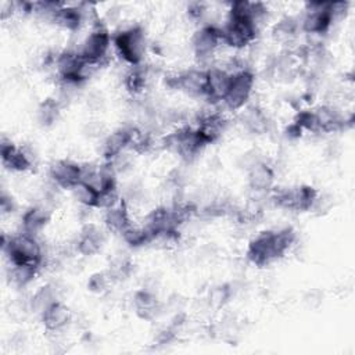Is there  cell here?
Returning <instances> with one entry per match:
<instances>
[{"instance_id":"obj_1","label":"cell","mask_w":355,"mask_h":355,"mask_svg":"<svg viewBox=\"0 0 355 355\" xmlns=\"http://www.w3.org/2000/svg\"><path fill=\"white\" fill-rule=\"evenodd\" d=\"M294 241L295 232L291 227L277 232H262L254 240H251L247 257L254 265L265 266L283 257Z\"/></svg>"},{"instance_id":"obj_2","label":"cell","mask_w":355,"mask_h":355,"mask_svg":"<svg viewBox=\"0 0 355 355\" xmlns=\"http://www.w3.org/2000/svg\"><path fill=\"white\" fill-rule=\"evenodd\" d=\"M1 248L7 254L12 265H18V263L40 265L43 259L42 245L39 244L36 236H32L25 232L10 239L3 236Z\"/></svg>"},{"instance_id":"obj_3","label":"cell","mask_w":355,"mask_h":355,"mask_svg":"<svg viewBox=\"0 0 355 355\" xmlns=\"http://www.w3.org/2000/svg\"><path fill=\"white\" fill-rule=\"evenodd\" d=\"M164 147L171 153H176L186 161L196 158L200 151L207 146L197 129L180 128L164 137Z\"/></svg>"},{"instance_id":"obj_4","label":"cell","mask_w":355,"mask_h":355,"mask_svg":"<svg viewBox=\"0 0 355 355\" xmlns=\"http://www.w3.org/2000/svg\"><path fill=\"white\" fill-rule=\"evenodd\" d=\"M114 44L119 55L132 67L139 65L146 53L147 42L141 26H132L119 32L114 37Z\"/></svg>"},{"instance_id":"obj_5","label":"cell","mask_w":355,"mask_h":355,"mask_svg":"<svg viewBox=\"0 0 355 355\" xmlns=\"http://www.w3.org/2000/svg\"><path fill=\"white\" fill-rule=\"evenodd\" d=\"M318 197V191L309 186H298V187H287L277 190L272 200L280 208L293 209V211H308L312 208L315 200Z\"/></svg>"},{"instance_id":"obj_6","label":"cell","mask_w":355,"mask_h":355,"mask_svg":"<svg viewBox=\"0 0 355 355\" xmlns=\"http://www.w3.org/2000/svg\"><path fill=\"white\" fill-rule=\"evenodd\" d=\"M254 73L250 69H243L232 75L230 86L223 103L230 110L241 108L250 98L254 87Z\"/></svg>"},{"instance_id":"obj_7","label":"cell","mask_w":355,"mask_h":355,"mask_svg":"<svg viewBox=\"0 0 355 355\" xmlns=\"http://www.w3.org/2000/svg\"><path fill=\"white\" fill-rule=\"evenodd\" d=\"M220 31L222 42H225L230 47L241 49L255 40L258 28L248 19L230 18L227 25Z\"/></svg>"},{"instance_id":"obj_8","label":"cell","mask_w":355,"mask_h":355,"mask_svg":"<svg viewBox=\"0 0 355 355\" xmlns=\"http://www.w3.org/2000/svg\"><path fill=\"white\" fill-rule=\"evenodd\" d=\"M169 87L179 89L189 96H205L207 90V71L189 69L165 78Z\"/></svg>"},{"instance_id":"obj_9","label":"cell","mask_w":355,"mask_h":355,"mask_svg":"<svg viewBox=\"0 0 355 355\" xmlns=\"http://www.w3.org/2000/svg\"><path fill=\"white\" fill-rule=\"evenodd\" d=\"M110 42L111 37L107 29L101 25H97V28L85 39L78 53L86 61L101 64V61L107 55Z\"/></svg>"},{"instance_id":"obj_10","label":"cell","mask_w":355,"mask_h":355,"mask_svg":"<svg viewBox=\"0 0 355 355\" xmlns=\"http://www.w3.org/2000/svg\"><path fill=\"white\" fill-rule=\"evenodd\" d=\"M333 19L331 3H309L308 11L302 19V31L312 35L324 33Z\"/></svg>"},{"instance_id":"obj_11","label":"cell","mask_w":355,"mask_h":355,"mask_svg":"<svg viewBox=\"0 0 355 355\" xmlns=\"http://www.w3.org/2000/svg\"><path fill=\"white\" fill-rule=\"evenodd\" d=\"M222 40V31L215 26H204L193 36V50L196 57L204 62L212 58L219 42Z\"/></svg>"},{"instance_id":"obj_12","label":"cell","mask_w":355,"mask_h":355,"mask_svg":"<svg viewBox=\"0 0 355 355\" xmlns=\"http://www.w3.org/2000/svg\"><path fill=\"white\" fill-rule=\"evenodd\" d=\"M49 175L57 186L64 189H72L80 182V165L72 161L60 159L51 164Z\"/></svg>"},{"instance_id":"obj_13","label":"cell","mask_w":355,"mask_h":355,"mask_svg":"<svg viewBox=\"0 0 355 355\" xmlns=\"http://www.w3.org/2000/svg\"><path fill=\"white\" fill-rule=\"evenodd\" d=\"M230 79H232V73L227 69H222V68L208 69L205 97L212 103L223 101L230 86Z\"/></svg>"},{"instance_id":"obj_14","label":"cell","mask_w":355,"mask_h":355,"mask_svg":"<svg viewBox=\"0 0 355 355\" xmlns=\"http://www.w3.org/2000/svg\"><path fill=\"white\" fill-rule=\"evenodd\" d=\"M226 119L218 112H208L200 118L197 132L207 144L218 140L226 129Z\"/></svg>"},{"instance_id":"obj_15","label":"cell","mask_w":355,"mask_h":355,"mask_svg":"<svg viewBox=\"0 0 355 355\" xmlns=\"http://www.w3.org/2000/svg\"><path fill=\"white\" fill-rule=\"evenodd\" d=\"M1 161L3 165L17 172L28 171L33 165L24 148L15 147L11 141H7L6 139H3L1 141Z\"/></svg>"},{"instance_id":"obj_16","label":"cell","mask_w":355,"mask_h":355,"mask_svg":"<svg viewBox=\"0 0 355 355\" xmlns=\"http://www.w3.org/2000/svg\"><path fill=\"white\" fill-rule=\"evenodd\" d=\"M104 233L94 225L89 223L83 226L79 240L76 243V250L82 255H94L100 251L101 245L104 244Z\"/></svg>"},{"instance_id":"obj_17","label":"cell","mask_w":355,"mask_h":355,"mask_svg":"<svg viewBox=\"0 0 355 355\" xmlns=\"http://www.w3.org/2000/svg\"><path fill=\"white\" fill-rule=\"evenodd\" d=\"M133 136V128H121L108 135L103 144V154L110 161L119 153H122L126 147L130 146Z\"/></svg>"},{"instance_id":"obj_18","label":"cell","mask_w":355,"mask_h":355,"mask_svg":"<svg viewBox=\"0 0 355 355\" xmlns=\"http://www.w3.org/2000/svg\"><path fill=\"white\" fill-rule=\"evenodd\" d=\"M40 316L49 331H58L71 320V312L61 301L51 304Z\"/></svg>"},{"instance_id":"obj_19","label":"cell","mask_w":355,"mask_h":355,"mask_svg":"<svg viewBox=\"0 0 355 355\" xmlns=\"http://www.w3.org/2000/svg\"><path fill=\"white\" fill-rule=\"evenodd\" d=\"M273 169L262 161L257 162L248 169V183L255 191H268L273 184Z\"/></svg>"},{"instance_id":"obj_20","label":"cell","mask_w":355,"mask_h":355,"mask_svg":"<svg viewBox=\"0 0 355 355\" xmlns=\"http://www.w3.org/2000/svg\"><path fill=\"white\" fill-rule=\"evenodd\" d=\"M83 12H82V8L80 7H68V6H61L58 7L51 19L54 24L60 25L61 28L64 29H68V31H75L80 26L82 21H83Z\"/></svg>"},{"instance_id":"obj_21","label":"cell","mask_w":355,"mask_h":355,"mask_svg":"<svg viewBox=\"0 0 355 355\" xmlns=\"http://www.w3.org/2000/svg\"><path fill=\"white\" fill-rule=\"evenodd\" d=\"M104 222L110 230L122 234L130 226V220H129V215H128L125 202L116 204V205L105 209Z\"/></svg>"},{"instance_id":"obj_22","label":"cell","mask_w":355,"mask_h":355,"mask_svg":"<svg viewBox=\"0 0 355 355\" xmlns=\"http://www.w3.org/2000/svg\"><path fill=\"white\" fill-rule=\"evenodd\" d=\"M49 220V211L44 207H32L22 216L24 232L36 236Z\"/></svg>"},{"instance_id":"obj_23","label":"cell","mask_w":355,"mask_h":355,"mask_svg":"<svg viewBox=\"0 0 355 355\" xmlns=\"http://www.w3.org/2000/svg\"><path fill=\"white\" fill-rule=\"evenodd\" d=\"M58 301V290L54 284H46L40 287L31 298V309L37 313H43L51 304Z\"/></svg>"},{"instance_id":"obj_24","label":"cell","mask_w":355,"mask_h":355,"mask_svg":"<svg viewBox=\"0 0 355 355\" xmlns=\"http://www.w3.org/2000/svg\"><path fill=\"white\" fill-rule=\"evenodd\" d=\"M241 122L248 132L255 135H261L268 129V116L255 105L248 107L241 114Z\"/></svg>"},{"instance_id":"obj_25","label":"cell","mask_w":355,"mask_h":355,"mask_svg":"<svg viewBox=\"0 0 355 355\" xmlns=\"http://www.w3.org/2000/svg\"><path fill=\"white\" fill-rule=\"evenodd\" d=\"M135 308H136V312L140 318L143 319H151L155 316L157 311H158V302H157V298L153 293H150L148 290H141V291H137L136 295H135Z\"/></svg>"},{"instance_id":"obj_26","label":"cell","mask_w":355,"mask_h":355,"mask_svg":"<svg viewBox=\"0 0 355 355\" xmlns=\"http://www.w3.org/2000/svg\"><path fill=\"white\" fill-rule=\"evenodd\" d=\"M150 78V71L143 65H135L125 76V86L130 93H140Z\"/></svg>"},{"instance_id":"obj_27","label":"cell","mask_w":355,"mask_h":355,"mask_svg":"<svg viewBox=\"0 0 355 355\" xmlns=\"http://www.w3.org/2000/svg\"><path fill=\"white\" fill-rule=\"evenodd\" d=\"M37 268H39V265H33V263L12 265L11 270H10V279L14 284L24 287L33 280V277L36 276Z\"/></svg>"},{"instance_id":"obj_28","label":"cell","mask_w":355,"mask_h":355,"mask_svg":"<svg viewBox=\"0 0 355 355\" xmlns=\"http://www.w3.org/2000/svg\"><path fill=\"white\" fill-rule=\"evenodd\" d=\"M61 105L57 98H46L37 108V119L43 126L53 125L60 116Z\"/></svg>"},{"instance_id":"obj_29","label":"cell","mask_w":355,"mask_h":355,"mask_svg":"<svg viewBox=\"0 0 355 355\" xmlns=\"http://www.w3.org/2000/svg\"><path fill=\"white\" fill-rule=\"evenodd\" d=\"M298 29V24L291 17H284L276 22L272 28V35L279 42H290L294 39Z\"/></svg>"},{"instance_id":"obj_30","label":"cell","mask_w":355,"mask_h":355,"mask_svg":"<svg viewBox=\"0 0 355 355\" xmlns=\"http://www.w3.org/2000/svg\"><path fill=\"white\" fill-rule=\"evenodd\" d=\"M72 194L75 197V200L87 207V208H92V207H96L97 205V198H98V191L92 187L90 184L87 183H82L79 182L78 184H75L72 189Z\"/></svg>"},{"instance_id":"obj_31","label":"cell","mask_w":355,"mask_h":355,"mask_svg":"<svg viewBox=\"0 0 355 355\" xmlns=\"http://www.w3.org/2000/svg\"><path fill=\"white\" fill-rule=\"evenodd\" d=\"M122 237L132 247H140L153 241V237L144 227H135L132 225L122 233Z\"/></svg>"},{"instance_id":"obj_32","label":"cell","mask_w":355,"mask_h":355,"mask_svg":"<svg viewBox=\"0 0 355 355\" xmlns=\"http://www.w3.org/2000/svg\"><path fill=\"white\" fill-rule=\"evenodd\" d=\"M111 280H112V279H111L110 273H104V272L100 273V272H98V273H94V275L90 276V279H89V282H87V287H89L92 291L101 294V293H104V291L108 290Z\"/></svg>"},{"instance_id":"obj_33","label":"cell","mask_w":355,"mask_h":355,"mask_svg":"<svg viewBox=\"0 0 355 355\" xmlns=\"http://www.w3.org/2000/svg\"><path fill=\"white\" fill-rule=\"evenodd\" d=\"M118 204V193L116 189H107L103 191H98V198H97V208L108 209L114 205Z\"/></svg>"},{"instance_id":"obj_34","label":"cell","mask_w":355,"mask_h":355,"mask_svg":"<svg viewBox=\"0 0 355 355\" xmlns=\"http://www.w3.org/2000/svg\"><path fill=\"white\" fill-rule=\"evenodd\" d=\"M230 297V290L226 286H220V287H215L211 291V302L215 306H220L223 305Z\"/></svg>"},{"instance_id":"obj_35","label":"cell","mask_w":355,"mask_h":355,"mask_svg":"<svg viewBox=\"0 0 355 355\" xmlns=\"http://www.w3.org/2000/svg\"><path fill=\"white\" fill-rule=\"evenodd\" d=\"M187 10H189V14H190L193 18H201V15H202L204 11H205V8H204V6H202L201 3H191Z\"/></svg>"},{"instance_id":"obj_36","label":"cell","mask_w":355,"mask_h":355,"mask_svg":"<svg viewBox=\"0 0 355 355\" xmlns=\"http://www.w3.org/2000/svg\"><path fill=\"white\" fill-rule=\"evenodd\" d=\"M0 208H1V212L3 214H7V212H12L14 209V201L12 198L7 197L6 194L1 196V200H0Z\"/></svg>"}]
</instances>
